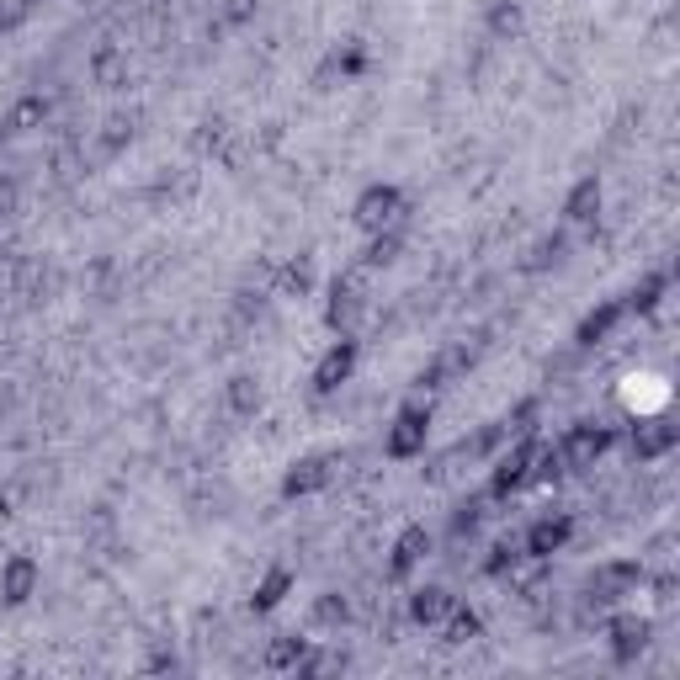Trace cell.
<instances>
[{"label":"cell","instance_id":"277c9868","mask_svg":"<svg viewBox=\"0 0 680 680\" xmlns=\"http://www.w3.org/2000/svg\"><path fill=\"white\" fill-rule=\"evenodd\" d=\"M356 219H362V228H389L398 219V192L394 186H367L362 202H356Z\"/></svg>","mask_w":680,"mask_h":680},{"label":"cell","instance_id":"8992f818","mask_svg":"<svg viewBox=\"0 0 680 680\" xmlns=\"http://www.w3.org/2000/svg\"><path fill=\"white\" fill-rule=\"evenodd\" d=\"M643 649H649V622L643 617H617L612 622V659L617 665H632Z\"/></svg>","mask_w":680,"mask_h":680},{"label":"cell","instance_id":"7c38bea8","mask_svg":"<svg viewBox=\"0 0 680 680\" xmlns=\"http://www.w3.org/2000/svg\"><path fill=\"white\" fill-rule=\"evenodd\" d=\"M325 468H330L325 457H303V462H298V468L287 473V495H303V489H319V484L330 479Z\"/></svg>","mask_w":680,"mask_h":680},{"label":"cell","instance_id":"9c48e42d","mask_svg":"<svg viewBox=\"0 0 680 680\" xmlns=\"http://www.w3.org/2000/svg\"><path fill=\"white\" fill-rule=\"evenodd\" d=\"M425 553H431V532H425V526H409V532L394 542V564H389V574H398V579H404V574L420 564Z\"/></svg>","mask_w":680,"mask_h":680},{"label":"cell","instance_id":"30bf717a","mask_svg":"<svg viewBox=\"0 0 680 680\" xmlns=\"http://www.w3.org/2000/svg\"><path fill=\"white\" fill-rule=\"evenodd\" d=\"M32 585H38V568H32V559H11V564L0 568V595H5L11 606H22V601L32 595Z\"/></svg>","mask_w":680,"mask_h":680},{"label":"cell","instance_id":"3957f363","mask_svg":"<svg viewBox=\"0 0 680 680\" xmlns=\"http://www.w3.org/2000/svg\"><path fill=\"white\" fill-rule=\"evenodd\" d=\"M638 585H643V568L638 564H606V568H595L590 595H595V601H622V595H632Z\"/></svg>","mask_w":680,"mask_h":680},{"label":"cell","instance_id":"8fae6325","mask_svg":"<svg viewBox=\"0 0 680 680\" xmlns=\"http://www.w3.org/2000/svg\"><path fill=\"white\" fill-rule=\"evenodd\" d=\"M447 612H452V595H447V590H436V585L415 590V601H409V617H415L420 627H442Z\"/></svg>","mask_w":680,"mask_h":680},{"label":"cell","instance_id":"ac0fdd59","mask_svg":"<svg viewBox=\"0 0 680 680\" xmlns=\"http://www.w3.org/2000/svg\"><path fill=\"white\" fill-rule=\"evenodd\" d=\"M234 404H239V409H250V404H261V394L250 389V378H234Z\"/></svg>","mask_w":680,"mask_h":680},{"label":"cell","instance_id":"52a82bcc","mask_svg":"<svg viewBox=\"0 0 680 680\" xmlns=\"http://www.w3.org/2000/svg\"><path fill=\"white\" fill-rule=\"evenodd\" d=\"M568 532H574L568 515H548V521H537V526L526 532V553H532V559H553V553L568 542Z\"/></svg>","mask_w":680,"mask_h":680},{"label":"cell","instance_id":"e0dca14e","mask_svg":"<svg viewBox=\"0 0 680 680\" xmlns=\"http://www.w3.org/2000/svg\"><path fill=\"white\" fill-rule=\"evenodd\" d=\"M303 649H309L303 638H282V643H277V649L266 654V665H272V670H287V665L298 670V659H303Z\"/></svg>","mask_w":680,"mask_h":680},{"label":"cell","instance_id":"4fadbf2b","mask_svg":"<svg viewBox=\"0 0 680 680\" xmlns=\"http://www.w3.org/2000/svg\"><path fill=\"white\" fill-rule=\"evenodd\" d=\"M622 314H627V303H606L601 314H590V319L579 325V340H585V345H595V340H606V336H612V325H617Z\"/></svg>","mask_w":680,"mask_h":680},{"label":"cell","instance_id":"d6986e66","mask_svg":"<svg viewBox=\"0 0 680 680\" xmlns=\"http://www.w3.org/2000/svg\"><path fill=\"white\" fill-rule=\"evenodd\" d=\"M319 622H345V601H325L319 606Z\"/></svg>","mask_w":680,"mask_h":680},{"label":"cell","instance_id":"5b68a950","mask_svg":"<svg viewBox=\"0 0 680 680\" xmlns=\"http://www.w3.org/2000/svg\"><path fill=\"white\" fill-rule=\"evenodd\" d=\"M606 447H612V431H606V425H579V431H568V442H564V462L590 468Z\"/></svg>","mask_w":680,"mask_h":680},{"label":"cell","instance_id":"6da1fadb","mask_svg":"<svg viewBox=\"0 0 680 680\" xmlns=\"http://www.w3.org/2000/svg\"><path fill=\"white\" fill-rule=\"evenodd\" d=\"M425 431H431V409H420V404L398 409L394 431H389V457H415L425 447Z\"/></svg>","mask_w":680,"mask_h":680},{"label":"cell","instance_id":"2e32d148","mask_svg":"<svg viewBox=\"0 0 680 680\" xmlns=\"http://www.w3.org/2000/svg\"><path fill=\"white\" fill-rule=\"evenodd\" d=\"M287 585H292V574H287V568H272V574H266V585L255 590V612H272V606L282 601Z\"/></svg>","mask_w":680,"mask_h":680},{"label":"cell","instance_id":"7a4b0ae2","mask_svg":"<svg viewBox=\"0 0 680 680\" xmlns=\"http://www.w3.org/2000/svg\"><path fill=\"white\" fill-rule=\"evenodd\" d=\"M537 457H542V447H537V442H521L515 452L500 457V468H495V495H510V489H521V484L532 479Z\"/></svg>","mask_w":680,"mask_h":680},{"label":"cell","instance_id":"9a60e30c","mask_svg":"<svg viewBox=\"0 0 680 680\" xmlns=\"http://www.w3.org/2000/svg\"><path fill=\"white\" fill-rule=\"evenodd\" d=\"M595 208H601V181L590 175V181H579V186H574V197H568L564 213H568V219H590Z\"/></svg>","mask_w":680,"mask_h":680},{"label":"cell","instance_id":"5bb4252c","mask_svg":"<svg viewBox=\"0 0 680 680\" xmlns=\"http://www.w3.org/2000/svg\"><path fill=\"white\" fill-rule=\"evenodd\" d=\"M442 632H447V643H473V638H479V617L462 612V606L452 601V612L442 617Z\"/></svg>","mask_w":680,"mask_h":680},{"label":"cell","instance_id":"ba28073f","mask_svg":"<svg viewBox=\"0 0 680 680\" xmlns=\"http://www.w3.org/2000/svg\"><path fill=\"white\" fill-rule=\"evenodd\" d=\"M351 367H356V345H351V340H340L336 351H330V356L319 362V372H314V389H319V394L340 389V383L351 378Z\"/></svg>","mask_w":680,"mask_h":680}]
</instances>
